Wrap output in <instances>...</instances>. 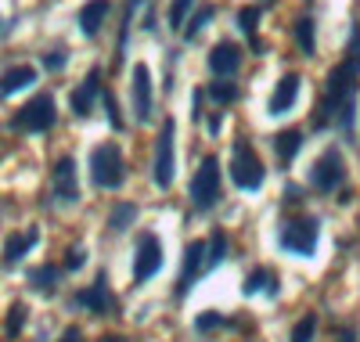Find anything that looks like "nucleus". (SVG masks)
Masks as SVG:
<instances>
[{"label": "nucleus", "mask_w": 360, "mask_h": 342, "mask_svg": "<svg viewBox=\"0 0 360 342\" xmlns=\"http://www.w3.org/2000/svg\"><path fill=\"white\" fill-rule=\"evenodd\" d=\"M356 80H360V29H353V40L346 47V58L328 72L321 101L314 108V130L342 127V134H353V112H356Z\"/></svg>", "instance_id": "nucleus-1"}, {"label": "nucleus", "mask_w": 360, "mask_h": 342, "mask_svg": "<svg viewBox=\"0 0 360 342\" xmlns=\"http://www.w3.org/2000/svg\"><path fill=\"white\" fill-rule=\"evenodd\" d=\"M263 177H266V170L259 163L256 148L245 137H238L234 148H231V180H234V188L238 191H256L263 184Z\"/></svg>", "instance_id": "nucleus-2"}, {"label": "nucleus", "mask_w": 360, "mask_h": 342, "mask_svg": "<svg viewBox=\"0 0 360 342\" xmlns=\"http://www.w3.org/2000/svg\"><path fill=\"white\" fill-rule=\"evenodd\" d=\"M90 180L98 184V188H119V184L127 180V163H123V151L119 144H98L90 151Z\"/></svg>", "instance_id": "nucleus-3"}, {"label": "nucleus", "mask_w": 360, "mask_h": 342, "mask_svg": "<svg viewBox=\"0 0 360 342\" xmlns=\"http://www.w3.org/2000/svg\"><path fill=\"white\" fill-rule=\"evenodd\" d=\"M54 119H58V112H54V98H51V94H37L33 101H25V105L15 112L11 127L22 130V134H44V130L54 127Z\"/></svg>", "instance_id": "nucleus-4"}, {"label": "nucleus", "mask_w": 360, "mask_h": 342, "mask_svg": "<svg viewBox=\"0 0 360 342\" xmlns=\"http://www.w3.org/2000/svg\"><path fill=\"white\" fill-rule=\"evenodd\" d=\"M191 202H195V209H213L220 202V163L213 155L202 159L191 177Z\"/></svg>", "instance_id": "nucleus-5"}, {"label": "nucleus", "mask_w": 360, "mask_h": 342, "mask_svg": "<svg viewBox=\"0 0 360 342\" xmlns=\"http://www.w3.org/2000/svg\"><path fill=\"white\" fill-rule=\"evenodd\" d=\"M310 184H314L321 195H332V191H339L342 184H346V163H342L339 148H328L321 159L314 163V170H310Z\"/></svg>", "instance_id": "nucleus-6"}, {"label": "nucleus", "mask_w": 360, "mask_h": 342, "mask_svg": "<svg viewBox=\"0 0 360 342\" xmlns=\"http://www.w3.org/2000/svg\"><path fill=\"white\" fill-rule=\"evenodd\" d=\"M281 245L295 256H314L317 248V220L314 216H299V220H288L281 227Z\"/></svg>", "instance_id": "nucleus-7"}, {"label": "nucleus", "mask_w": 360, "mask_h": 342, "mask_svg": "<svg viewBox=\"0 0 360 342\" xmlns=\"http://www.w3.org/2000/svg\"><path fill=\"white\" fill-rule=\"evenodd\" d=\"M162 270V241L155 234H141L137 238V256H134V281L144 285Z\"/></svg>", "instance_id": "nucleus-8"}, {"label": "nucleus", "mask_w": 360, "mask_h": 342, "mask_svg": "<svg viewBox=\"0 0 360 342\" xmlns=\"http://www.w3.org/2000/svg\"><path fill=\"white\" fill-rule=\"evenodd\" d=\"M173 134H176V122L166 119L159 130V141H155V163H152V180L159 188L173 184Z\"/></svg>", "instance_id": "nucleus-9"}, {"label": "nucleus", "mask_w": 360, "mask_h": 342, "mask_svg": "<svg viewBox=\"0 0 360 342\" xmlns=\"http://www.w3.org/2000/svg\"><path fill=\"white\" fill-rule=\"evenodd\" d=\"M205 256H209V241H191V245H188V253H184V270H180L176 289H173L176 299H184L198 277L209 274V270H205Z\"/></svg>", "instance_id": "nucleus-10"}, {"label": "nucleus", "mask_w": 360, "mask_h": 342, "mask_svg": "<svg viewBox=\"0 0 360 342\" xmlns=\"http://www.w3.org/2000/svg\"><path fill=\"white\" fill-rule=\"evenodd\" d=\"M134 112H137V122H152V112H155V90H152V69L137 61L134 65Z\"/></svg>", "instance_id": "nucleus-11"}, {"label": "nucleus", "mask_w": 360, "mask_h": 342, "mask_svg": "<svg viewBox=\"0 0 360 342\" xmlns=\"http://www.w3.org/2000/svg\"><path fill=\"white\" fill-rule=\"evenodd\" d=\"M242 47H238L234 40H220L213 51H209V72L213 76H220V80H227V76H234L238 69H242Z\"/></svg>", "instance_id": "nucleus-12"}, {"label": "nucleus", "mask_w": 360, "mask_h": 342, "mask_svg": "<svg viewBox=\"0 0 360 342\" xmlns=\"http://www.w3.org/2000/svg\"><path fill=\"white\" fill-rule=\"evenodd\" d=\"M101 94H105V90H101V69H90V72L83 76V83L72 90L69 105H72L76 115H90V112H94V101H98Z\"/></svg>", "instance_id": "nucleus-13"}, {"label": "nucleus", "mask_w": 360, "mask_h": 342, "mask_svg": "<svg viewBox=\"0 0 360 342\" xmlns=\"http://www.w3.org/2000/svg\"><path fill=\"white\" fill-rule=\"evenodd\" d=\"M54 198L58 202H76L79 198V184H76V163L69 159V155H62V159L54 163Z\"/></svg>", "instance_id": "nucleus-14"}, {"label": "nucleus", "mask_w": 360, "mask_h": 342, "mask_svg": "<svg viewBox=\"0 0 360 342\" xmlns=\"http://www.w3.org/2000/svg\"><path fill=\"white\" fill-rule=\"evenodd\" d=\"M76 303H79V306H86L90 314H101V317H105V314H112V310H115V299H112V292H108L105 274H101L90 289H83V292L76 296Z\"/></svg>", "instance_id": "nucleus-15"}, {"label": "nucleus", "mask_w": 360, "mask_h": 342, "mask_svg": "<svg viewBox=\"0 0 360 342\" xmlns=\"http://www.w3.org/2000/svg\"><path fill=\"white\" fill-rule=\"evenodd\" d=\"M299 87H303V80H299L295 72H288V76H281L278 80V87H274V94H270V115H285L292 105H295V98H299Z\"/></svg>", "instance_id": "nucleus-16"}, {"label": "nucleus", "mask_w": 360, "mask_h": 342, "mask_svg": "<svg viewBox=\"0 0 360 342\" xmlns=\"http://www.w3.org/2000/svg\"><path fill=\"white\" fill-rule=\"evenodd\" d=\"M108 11H112L108 0H90V4H83V11H79V29H83V37H98L101 25H105V18H108Z\"/></svg>", "instance_id": "nucleus-17"}, {"label": "nucleus", "mask_w": 360, "mask_h": 342, "mask_svg": "<svg viewBox=\"0 0 360 342\" xmlns=\"http://www.w3.org/2000/svg\"><path fill=\"white\" fill-rule=\"evenodd\" d=\"M40 241V231L37 227H29V231H15V234H8V241H4V260L8 263H18L29 248H33Z\"/></svg>", "instance_id": "nucleus-18"}, {"label": "nucleus", "mask_w": 360, "mask_h": 342, "mask_svg": "<svg viewBox=\"0 0 360 342\" xmlns=\"http://www.w3.org/2000/svg\"><path fill=\"white\" fill-rule=\"evenodd\" d=\"M29 83H37V69H33V65H15V69H8L4 76H0V98L18 94V90L29 87Z\"/></svg>", "instance_id": "nucleus-19"}, {"label": "nucleus", "mask_w": 360, "mask_h": 342, "mask_svg": "<svg viewBox=\"0 0 360 342\" xmlns=\"http://www.w3.org/2000/svg\"><path fill=\"white\" fill-rule=\"evenodd\" d=\"M299 148H303V130H295V127H288V130H281V134L274 137V151H278L281 166H288V163L295 159Z\"/></svg>", "instance_id": "nucleus-20"}, {"label": "nucleus", "mask_w": 360, "mask_h": 342, "mask_svg": "<svg viewBox=\"0 0 360 342\" xmlns=\"http://www.w3.org/2000/svg\"><path fill=\"white\" fill-rule=\"evenodd\" d=\"M245 292H249V296H256V292H270V296H274V292H278V274L270 270V267H256V270H249V277H245Z\"/></svg>", "instance_id": "nucleus-21"}, {"label": "nucleus", "mask_w": 360, "mask_h": 342, "mask_svg": "<svg viewBox=\"0 0 360 342\" xmlns=\"http://www.w3.org/2000/svg\"><path fill=\"white\" fill-rule=\"evenodd\" d=\"M58 277H62V270H58V267H37V270H29V285L47 296V292H54Z\"/></svg>", "instance_id": "nucleus-22"}, {"label": "nucleus", "mask_w": 360, "mask_h": 342, "mask_svg": "<svg viewBox=\"0 0 360 342\" xmlns=\"http://www.w3.org/2000/svg\"><path fill=\"white\" fill-rule=\"evenodd\" d=\"M205 94L213 98L217 105H234L238 98H242V90H238V83H227V80H217L205 87Z\"/></svg>", "instance_id": "nucleus-23"}, {"label": "nucleus", "mask_w": 360, "mask_h": 342, "mask_svg": "<svg viewBox=\"0 0 360 342\" xmlns=\"http://www.w3.org/2000/svg\"><path fill=\"white\" fill-rule=\"evenodd\" d=\"M134 216H137V205L119 202V205L112 209V216H108V227H112V231H127V227L134 224Z\"/></svg>", "instance_id": "nucleus-24"}, {"label": "nucleus", "mask_w": 360, "mask_h": 342, "mask_svg": "<svg viewBox=\"0 0 360 342\" xmlns=\"http://www.w3.org/2000/svg\"><path fill=\"white\" fill-rule=\"evenodd\" d=\"M295 44H299V51H303L307 58L317 51V44H314V22L310 18H299L295 22Z\"/></svg>", "instance_id": "nucleus-25"}, {"label": "nucleus", "mask_w": 360, "mask_h": 342, "mask_svg": "<svg viewBox=\"0 0 360 342\" xmlns=\"http://www.w3.org/2000/svg\"><path fill=\"white\" fill-rule=\"evenodd\" d=\"M224 256H227V234H224V231H217V234H213V241H209L205 270H217V267L224 263Z\"/></svg>", "instance_id": "nucleus-26"}, {"label": "nucleus", "mask_w": 360, "mask_h": 342, "mask_svg": "<svg viewBox=\"0 0 360 342\" xmlns=\"http://www.w3.org/2000/svg\"><path fill=\"white\" fill-rule=\"evenodd\" d=\"M317 335V314H303L299 317V324L292 328V338L288 342H314Z\"/></svg>", "instance_id": "nucleus-27"}, {"label": "nucleus", "mask_w": 360, "mask_h": 342, "mask_svg": "<svg viewBox=\"0 0 360 342\" xmlns=\"http://www.w3.org/2000/svg\"><path fill=\"white\" fill-rule=\"evenodd\" d=\"M191 8H195V0H173V4H169V29L180 33V25H188Z\"/></svg>", "instance_id": "nucleus-28"}, {"label": "nucleus", "mask_w": 360, "mask_h": 342, "mask_svg": "<svg viewBox=\"0 0 360 342\" xmlns=\"http://www.w3.org/2000/svg\"><path fill=\"white\" fill-rule=\"evenodd\" d=\"M209 22H213V8H198L195 18H188V25H184V40H195L202 33V25H209Z\"/></svg>", "instance_id": "nucleus-29"}, {"label": "nucleus", "mask_w": 360, "mask_h": 342, "mask_svg": "<svg viewBox=\"0 0 360 342\" xmlns=\"http://www.w3.org/2000/svg\"><path fill=\"white\" fill-rule=\"evenodd\" d=\"M238 25H242V33L245 37H252L256 40V25H259V8H242V11H238Z\"/></svg>", "instance_id": "nucleus-30"}, {"label": "nucleus", "mask_w": 360, "mask_h": 342, "mask_svg": "<svg viewBox=\"0 0 360 342\" xmlns=\"http://www.w3.org/2000/svg\"><path fill=\"white\" fill-rule=\"evenodd\" d=\"M101 101H105V112H108V122H112V130H123V115H119V105H115V98L108 94H101Z\"/></svg>", "instance_id": "nucleus-31"}, {"label": "nucleus", "mask_w": 360, "mask_h": 342, "mask_svg": "<svg viewBox=\"0 0 360 342\" xmlns=\"http://www.w3.org/2000/svg\"><path fill=\"white\" fill-rule=\"evenodd\" d=\"M22 324H25V306L15 303V306H11V317H8V335H18Z\"/></svg>", "instance_id": "nucleus-32"}, {"label": "nucleus", "mask_w": 360, "mask_h": 342, "mask_svg": "<svg viewBox=\"0 0 360 342\" xmlns=\"http://www.w3.org/2000/svg\"><path fill=\"white\" fill-rule=\"evenodd\" d=\"M220 324H224V317L217 314V310H209V314H202V317L195 321V328H198L202 335H205V331H213V328H220Z\"/></svg>", "instance_id": "nucleus-33"}, {"label": "nucleus", "mask_w": 360, "mask_h": 342, "mask_svg": "<svg viewBox=\"0 0 360 342\" xmlns=\"http://www.w3.org/2000/svg\"><path fill=\"white\" fill-rule=\"evenodd\" d=\"M65 61H69V51H47V54H44V65H47L51 72L65 69Z\"/></svg>", "instance_id": "nucleus-34"}, {"label": "nucleus", "mask_w": 360, "mask_h": 342, "mask_svg": "<svg viewBox=\"0 0 360 342\" xmlns=\"http://www.w3.org/2000/svg\"><path fill=\"white\" fill-rule=\"evenodd\" d=\"M79 267H83V248L72 245L69 248V260H65V270H79Z\"/></svg>", "instance_id": "nucleus-35"}, {"label": "nucleus", "mask_w": 360, "mask_h": 342, "mask_svg": "<svg viewBox=\"0 0 360 342\" xmlns=\"http://www.w3.org/2000/svg\"><path fill=\"white\" fill-rule=\"evenodd\" d=\"M299 198H303V191H299V188H292V184H288V188H285V202H299Z\"/></svg>", "instance_id": "nucleus-36"}, {"label": "nucleus", "mask_w": 360, "mask_h": 342, "mask_svg": "<svg viewBox=\"0 0 360 342\" xmlns=\"http://www.w3.org/2000/svg\"><path fill=\"white\" fill-rule=\"evenodd\" d=\"M58 342H79V328H69L62 338H58Z\"/></svg>", "instance_id": "nucleus-37"}, {"label": "nucleus", "mask_w": 360, "mask_h": 342, "mask_svg": "<svg viewBox=\"0 0 360 342\" xmlns=\"http://www.w3.org/2000/svg\"><path fill=\"white\" fill-rule=\"evenodd\" d=\"M144 29H148V33L155 29V11H144Z\"/></svg>", "instance_id": "nucleus-38"}, {"label": "nucleus", "mask_w": 360, "mask_h": 342, "mask_svg": "<svg viewBox=\"0 0 360 342\" xmlns=\"http://www.w3.org/2000/svg\"><path fill=\"white\" fill-rule=\"evenodd\" d=\"M105 342H130V338H123V335H108Z\"/></svg>", "instance_id": "nucleus-39"}, {"label": "nucleus", "mask_w": 360, "mask_h": 342, "mask_svg": "<svg viewBox=\"0 0 360 342\" xmlns=\"http://www.w3.org/2000/svg\"><path fill=\"white\" fill-rule=\"evenodd\" d=\"M0 33H4V22H0Z\"/></svg>", "instance_id": "nucleus-40"}]
</instances>
